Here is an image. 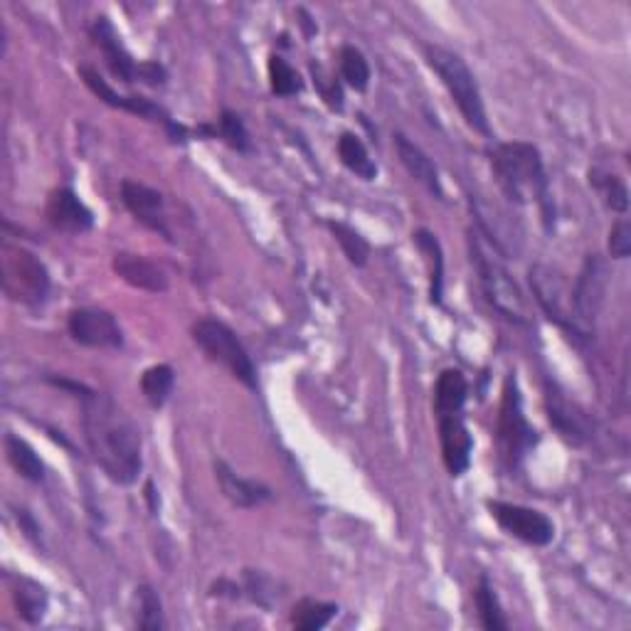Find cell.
<instances>
[{"label":"cell","mask_w":631,"mask_h":631,"mask_svg":"<svg viewBox=\"0 0 631 631\" xmlns=\"http://www.w3.org/2000/svg\"><path fill=\"white\" fill-rule=\"evenodd\" d=\"M200 132L208 136H220L222 141H225L230 148H235V151L239 153L249 151V134L243 124V119H239L235 111L225 109L220 114L218 126H200Z\"/></svg>","instance_id":"cell-29"},{"label":"cell","mask_w":631,"mask_h":631,"mask_svg":"<svg viewBox=\"0 0 631 631\" xmlns=\"http://www.w3.org/2000/svg\"><path fill=\"white\" fill-rule=\"evenodd\" d=\"M111 269H114L119 280H124L134 289L151 294L169 292V274L163 272L161 264L144 255L116 252L114 259H111Z\"/></svg>","instance_id":"cell-15"},{"label":"cell","mask_w":631,"mask_h":631,"mask_svg":"<svg viewBox=\"0 0 631 631\" xmlns=\"http://www.w3.org/2000/svg\"><path fill=\"white\" fill-rule=\"evenodd\" d=\"M469 395V383L463 378L461 370H444L434 387V415L447 417V415H461L463 403Z\"/></svg>","instance_id":"cell-20"},{"label":"cell","mask_w":631,"mask_h":631,"mask_svg":"<svg viewBox=\"0 0 631 631\" xmlns=\"http://www.w3.org/2000/svg\"><path fill=\"white\" fill-rule=\"evenodd\" d=\"M70 336L87 348H122L119 321L101 309H74L67 319Z\"/></svg>","instance_id":"cell-12"},{"label":"cell","mask_w":631,"mask_h":631,"mask_svg":"<svg viewBox=\"0 0 631 631\" xmlns=\"http://www.w3.org/2000/svg\"><path fill=\"white\" fill-rule=\"evenodd\" d=\"M269 85H272V91L276 97H294L304 89L299 72H296L284 58H280V54H272V58H269Z\"/></svg>","instance_id":"cell-33"},{"label":"cell","mask_w":631,"mask_h":631,"mask_svg":"<svg viewBox=\"0 0 631 631\" xmlns=\"http://www.w3.org/2000/svg\"><path fill=\"white\" fill-rule=\"evenodd\" d=\"M79 74H82V79H85V85L95 91V95L104 101V104L109 107H114V109H124L128 111V114H136V116H141V119H148V122H156V124H161L165 126L171 132V136L175 138V141H183L185 138V128L181 124H175L169 111H165L163 107H158L153 104L151 99H146V97H124V95H116V89L109 85V82L101 77V74L97 70H91V67H79Z\"/></svg>","instance_id":"cell-8"},{"label":"cell","mask_w":631,"mask_h":631,"mask_svg":"<svg viewBox=\"0 0 631 631\" xmlns=\"http://www.w3.org/2000/svg\"><path fill=\"white\" fill-rule=\"evenodd\" d=\"M338 64L343 79L356 91H366L370 85V64L366 60V54L360 52L352 45H343L338 52Z\"/></svg>","instance_id":"cell-31"},{"label":"cell","mask_w":631,"mask_h":631,"mask_svg":"<svg viewBox=\"0 0 631 631\" xmlns=\"http://www.w3.org/2000/svg\"><path fill=\"white\" fill-rule=\"evenodd\" d=\"M91 40H95L97 48L104 54V62L109 72L114 74L116 79L126 82V85H132V82L138 79V70H141V64H136L132 54L124 48L122 42V35L116 33V27L111 25L109 17H97L95 25H91Z\"/></svg>","instance_id":"cell-14"},{"label":"cell","mask_w":631,"mask_h":631,"mask_svg":"<svg viewBox=\"0 0 631 631\" xmlns=\"http://www.w3.org/2000/svg\"><path fill=\"white\" fill-rule=\"evenodd\" d=\"M547 412H550V424L560 432L562 440L570 444H582L587 432H584V417L565 400L558 389H547Z\"/></svg>","instance_id":"cell-21"},{"label":"cell","mask_w":631,"mask_h":631,"mask_svg":"<svg viewBox=\"0 0 631 631\" xmlns=\"http://www.w3.org/2000/svg\"><path fill=\"white\" fill-rule=\"evenodd\" d=\"M138 629L144 631H161L163 624V605L158 592L151 584H141L138 587Z\"/></svg>","instance_id":"cell-34"},{"label":"cell","mask_w":631,"mask_h":631,"mask_svg":"<svg viewBox=\"0 0 631 631\" xmlns=\"http://www.w3.org/2000/svg\"><path fill=\"white\" fill-rule=\"evenodd\" d=\"M590 183L595 185L597 193L602 195V200H605V206L615 212H624L629 210V190L624 181L619 178L615 173H605V171H590Z\"/></svg>","instance_id":"cell-30"},{"label":"cell","mask_w":631,"mask_h":631,"mask_svg":"<svg viewBox=\"0 0 631 631\" xmlns=\"http://www.w3.org/2000/svg\"><path fill=\"white\" fill-rule=\"evenodd\" d=\"M395 148H397V156H400L403 165L407 169V173L412 175L417 183H422L426 190H430L434 198H444V188H442V181H440V171L437 165L432 163V158L426 156L420 146L415 141H410L405 134H395Z\"/></svg>","instance_id":"cell-19"},{"label":"cell","mask_w":631,"mask_h":631,"mask_svg":"<svg viewBox=\"0 0 631 631\" xmlns=\"http://www.w3.org/2000/svg\"><path fill=\"white\" fill-rule=\"evenodd\" d=\"M473 599H477L481 627H484L486 631H506L508 629V621L504 617V609H500L496 590L491 587L486 574L479 580L477 592H473Z\"/></svg>","instance_id":"cell-27"},{"label":"cell","mask_w":631,"mask_h":631,"mask_svg":"<svg viewBox=\"0 0 631 631\" xmlns=\"http://www.w3.org/2000/svg\"><path fill=\"white\" fill-rule=\"evenodd\" d=\"M13 599L21 619H25L27 624H40L45 611H48V592H45V587L33 580L21 578L13 587Z\"/></svg>","instance_id":"cell-24"},{"label":"cell","mask_w":631,"mask_h":631,"mask_svg":"<svg viewBox=\"0 0 631 631\" xmlns=\"http://www.w3.org/2000/svg\"><path fill=\"white\" fill-rule=\"evenodd\" d=\"M338 615V607L331 602L301 599L292 611V624L299 631H319Z\"/></svg>","instance_id":"cell-28"},{"label":"cell","mask_w":631,"mask_h":631,"mask_svg":"<svg viewBox=\"0 0 631 631\" xmlns=\"http://www.w3.org/2000/svg\"><path fill=\"white\" fill-rule=\"evenodd\" d=\"M329 230L336 237V243L341 245L343 255L348 257V262L352 267H366L370 259V245L366 243V237H360V232L352 230L346 222H329Z\"/></svg>","instance_id":"cell-32"},{"label":"cell","mask_w":631,"mask_h":631,"mask_svg":"<svg viewBox=\"0 0 631 631\" xmlns=\"http://www.w3.org/2000/svg\"><path fill=\"white\" fill-rule=\"evenodd\" d=\"M488 510L494 516V521L504 528L508 535L518 537L528 545L543 547L550 545L555 537V525L550 518L535 508L516 506V504H504V500H488Z\"/></svg>","instance_id":"cell-9"},{"label":"cell","mask_w":631,"mask_h":631,"mask_svg":"<svg viewBox=\"0 0 631 631\" xmlns=\"http://www.w3.org/2000/svg\"><path fill=\"white\" fill-rule=\"evenodd\" d=\"M215 479L222 494H225L230 504L237 508H255L272 498V488L259 484V481L243 479L239 473L232 471L225 461H215Z\"/></svg>","instance_id":"cell-18"},{"label":"cell","mask_w":631,"mask_h":631,"mask_svg":"<svg viewBox=\"0 0 631 631\" xmlns=\"http://www.w3.org/2000/svg\"><path fill=\"white\" fill-rule=\"evenodd\" d=\"M5 454L11 467L21 473L23 479L33 481V484H40L45 479V463L37 457V451L27 444L25 440L17 437V434H8L5 437Z\"/></svg>","instance_id":"cell-23"},{"label":"cell","mask_w":631,"mask_h":631,"mask_svg":"<svg viewBox=\"0 0 631 631\" xmlns=\"http://www.w3.org/2000/svg\"><path fill=\"white\" fill-rule=\"evenodd\" d=\"M85 440L97 467L114 484H134L141 473V432L109 395L85 397Z\"/></svg>","instance_id":"cell-1"},{"label":"cell","mask_w":631,"mask_h":631,"mask_svg":"<svg viewBox=\"0 0 631 631\" xmlns=\"http://www.w3.org/2000/svg\"><path fill=\"white\" fill-rule=\"evenodd\" d=\"M122 200H124L126 210L136 218V222H141L146 230L161 235L165 243H173V232L169 227V218H165L161 193L148 188V185H144V183L124 181L122 183Z\"/></svg>","instance_id":"cell-13"},{"label":"cell","mask_w":631,"mask_h":631,"mask_svg":"<svg viewBox=\"0 0 631 631\" xmlns=\"http://www.w3.org/2000/svg\"><path fill=\"white\" fill-rule=\"evenodd\" d=\"M45 218L54 230L70 232V235H82V232L95 227V215L72 188H60L50 195Z\"/></svg>","instance_id":"cell-17"},{"label":"cell","mask_w":631,"mask_h":631,"mask_svg":"<svg viewBox=\"0 0 631 631\" xmlns=\"http://www.w3.org/2000/svg\"><path fill=\"white\" fill-rule=\"evenodd\" d=\"M609 255L615 259H627L631 255V225L629 220H619L609 232Z\"/></svg>","instance_id":"cell-35"},{"label":"cell","mask_w":631,"mask_h":631,"mask_svg":"<svg viewBox=\"0 0 631 631\" xmlns=\"http://www.w3.org/2000/svg\"><path fill=\"white\" fill-rule=\"evenodd\" d=\"M0 274H3V292L11 301L23 306H37L48 299L50 272L42 259L23 245H0Z\"/></svg>","instance_id":"cell-4"},{"label":"cell","mask_w":631,"mask_h":631,"mask_svg":"<svg viewBox=\"0 0 631 631\" xmlns=\"http://www.w3.org/2000/svg\"><path fill=\"white\" fill-rule=\"evenodd\" d=\"M138 79L146 82V85H151V87H161V85H165V70L158 62H141Z\"/></svg>","instance_id":"cell-36"},{"label":"cell","mask_w":631,"mask_h":631,"mask_svg":"<svg viewBox=\"0 0 631 631\" xmlns=\"http://www.w3.org/2000/svg\"><path fill=\"white\" fill-rule=\"evenodd\" d=\"M175 385V373L171 366H151L144 370L141 375V393L146 397V403L153 407V410H161V407L169 403V397L173 393Z\"/></svg>","instance_id":"cell-26"},{"label":"cell","mask_w":631,"mask_h":631,"mask_svg":"<svg viewBox=\"0 0 631 631\" xmlns=\"http://www.w3.org/2000/svg\"><path fill=\"white\" fill-rule=\"evenodd\" d=\"M440 424V444H442V459L444 467L451 477H461L471 463L473 440L469 434V426L463 424L461 415H447L437 417Z\"/></svg>","instance_id":"cell-16"},{"label":"cell","mask_w":631,"mask_h":631,"mask_svg":"<svg viewBox=\"0 0 631 631\" xmlns=\"http://www.w3.org/2000/svg\"><path fill=\"white\" fill-rule=\"evenodd\" d=\"M496 181L510 200L531 202L535 200L543 208L545 220L553 218L550 190H547V175L543 169L541 151L533 144L510 141L498 144L491 156Z\"/></svg>","instance_id":"cell-2"},{"label":"cell","mask_w":631,"mask_h":631,"mask_svg":"<svg viewBox=\"0 0 631 631\" xmlns=\"http://www.w3.org/2000/svg\"><path fill=\"white\" fill-rule=\"evenodd\" d=\"M412 239L417 249L426 257V264H430V301L440 306L444 294V257L440 239L426 230H417Z\"/></svg>","instance_id":"cell-22"},{"label":"cell","mask_w":631,"mask_h":631,"mask_svg":"<svg viewBox=\"0 0 631 631\" xmlns=\"http://www.w3.org/2000/svg\"><path fill=\"white\" fill-rule=\"evenodd\" d=\"M146 498H148V504H151V510H156V508H158V500H156L153 481H148V484H146Z\"/></svg>","instance_id":"cell-37"},{"label":"cell","mask_w":631,"mask_h":631,"mask_svg":"<svg viewBox=\"0 0 631 631\" xmlns=\"http://www.w3.org/2000/svg\"><path fill=\"white\" fill-rule=\"evenodd\" d=\"M572 294V321L578 336L587 338L592 323L597 319V311L605 299V264L597 255H590L584 262L578 282L570 289Z\"/></svg>","instance_id":"cell-10"},{"label":"cell","mask_w":631,"mask_h":631,"mask_svg":"<svg viewBox=\"0 0 631 631\" xmlns=\"http://www.w3.org/2000/svg\"><path fill=\"white\" fill-rule=\"evenodd\" d=\"M537 444V432L528 422L523 412L521 387H518L516 375L506 378L504 397H500L498 410V449L500 457L508 461V467H518L523 457Z\"/></svg>","instance_id":"cell-7"},{"label":"cell","mask_w":631,"mask_h":631,"mask_svg":"<svg viewBox=\"0 0 631 631\" xmlns=\"http://www.w3.org/2000/svg\"><path fill=\"white\" fill-rule=\"evenodd\" d=\"M338 156H341V163L346 165L348 171L360 175L363 181H375L378 165L373 163V158H370L366 144L360 141L356 134H341Z\"/></svg>","instance_id":"cell-25"},{"label":"cell","mask_w":631,"mask_h":631,"mask_svg":"<svg viewBox=\"0 0 631 631\" xmlns=\"http://www.w3.org/2000/svg\"><path fill=\"white\" fill-rule=\"evenodd\" d=\"M193 341L198 348L206 352L210 360H215L222 368H227L239 383L249 389H257V370L252 358L247 356L243 343H239L237 333L232 331L227 323L218 319H200L193 323Z\"/></svg>","instance_id":"cell-6"},{"label":"cell","mask_w":631,"mask_h":631,"mask_svg":"<svg viewBox=\"0 0 631 631\" xmlns=\"http://www.w3.org/2000/svg\"><path fill=\"white\" fill-rule=\"evenodd\" d=\"M424 58L426 64L437 72L444 89L449 91L451 101L461 111L463 122H467L477 134L491 136L484 99H481L477 77H473L469 64L463 62L457 52L444 50L440 45H424Z\"/></svg>","instance_id":"cell-3"},{"label":"cell","mask_w":631,"mask_h":631,"mask_svg":"<svg viewBox=\"0 0 631 631\" xmlns=\"http://www.w3.org/2000/svg\"><path fill=\"white\" fill-rule=\"evenodd\" d=\"M531 286H533L535 301L541 304V309L547 313V319L558 323V326L568 333H572V336H578V331H574V321H572V294L562 276L550 267L535 264L531 267Z\"/></svg>","instance_id":"cell-11"},{"label":"cell","mask_w":631,"mask_h":631,"mask_svg":"<svg viewBox=\"0 0 631 631\" xmlns=\"http://www.w3.org/2000/svg\"><path fill=\"white\" fill-rule=\"evenodd\" d=\"M471 262L477 267L481 292H484L486 301L494 306V309L506 316L508 321L514 323H525V299L518 284L514 282V276L508 274V269L496 255H491L488 249L481 243L479 235L471 232Z\"/></svg>","instance_id":"cell-5"}]
</instances>
